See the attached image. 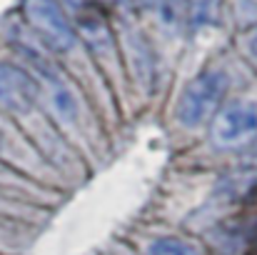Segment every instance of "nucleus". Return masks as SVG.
<instances>
[{"instance_id":"7ed1b4c3","label":"nucleus","mask_w":257,"mask_h":255,"mask_svg":"<svg viewBox=\"0 0 257 255\" xmlns=\"http://www.w3.org/2000/svg\"><path fill=\"white\" fill-rule=\"evenodd\" d=\"M257 135V105L235 100L225 105L212 120V143L217 148H235Z\"/></svg>"},{"instance_id":"6e6552de","label":"nucleus","mask_w":257,"mask_h":255,"mask_svg":"<svg viewBox=\"0 0 257 255\" xmlns=\"http://www.w3.org/2000/svg\"><path fill=\"white\" fill-rule=\"evenodd\" d=\"M247 48H250V53H252V55L257 58V30L252 33V35H250V40H247Z\"/></svg>"},{"instance_id":"f257e3e1","label":"nucleus","mask_w":257,"mask_h":255,"mask_svg":"<svg viewBox=\"0 0 257 255\" xmlns=\"http://www.w3.org/2000/svg\"><path fill=\"white\" fill-rule=\"evenodd\" d=\"M225 90H227V75L222 70H202L197 78H192L182 88L177 98L175 108L177 123L185 128H200L207 118H212V113L225 98Z\"/></svg>"},{"instance_id":"39448f33","label":"nucleus","mask_w":257,"mask_h":255,"mask_svg":"<svg viewBox=\"0 0 257 255\" xmlns=\"http://www.w3.org/2000/svg\"><path fill=\"white\" fill-rule=\"evenodd\" d=\"M50 100H53V108L55 113L63 118V120H73L78 115V105H75V98L68 88H63L60 83H50Z\"/></svg>"},{"instance_id":"20e7f679","label":"nucleus","mask_w":257,"mask_h":255,"mask_svg":"<svg viewBox=\"0 0 257 255\" xmlns=\"http://www.w3.org/2000/svg\"><path fill=\"white\" fill-rule=\"evenodd\" d=\"M35 100H38L35 80L23 68L13 63H0V105L8 113L23 115L33 110Z\"/></svg>"},{"instance_id":"423d86ee","label":"nucleus","mask_w":257,"mask_h":255,"mask_svg":"<svg viewBox=\"0 0 257 255\" xmlns=\"http://www.w3.org/2000/svg\"><path fill=\"white\" fill-rule=\"evenodd\" d=\"M187 8H190L192 23L197 28L215 23L220 15V0H187Z\"/></svg>"},{"instance_id":"0eeeda50","label":"nucleus","mask_w":257,"mask_h":255,"mask_svg":"<svg viewBox=\"0 0 257 255\" xmlns=\"http://www.w3.org/2000/svg\"><path fill=\"white\" fill-rule=\"evenodd\" d=\"M145 255H197V250L180 238H160L148 245Z\"/></svg>"},{"instance_id":"f03ea898","label":"nucleus","mask_w":257,"mask_h":255,"mask_svg":"<svg viewBox=\"0 0 257 255\" xmlns=\"http://www.w3.org/2000/svg\"><path fill=\"white\" fill-rule=\"evenodd\" d=\"M28 25L53 50H70L75 45V30L58 0H23Z\"/></svg>"}]
</instances>
